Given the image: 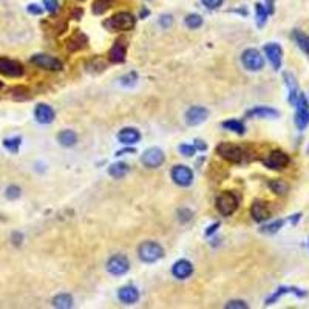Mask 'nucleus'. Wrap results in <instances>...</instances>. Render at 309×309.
I'll use <instances>...</instances> for the list:
<instances>
[{"instance_id": "3c124183", "label": "nucleus", "mask_w": 309, "mask_h": 309, "mask_svg": "<svg viewBox=\"0 0 309 309\" xmlns=\"http://www.w3.org/2000/svg\"><path fill=\"white\" fill-rule=\"evenodd\" d=\"M300 218H301V214L298 212V214H294V215H292V217L289 218V221H291V223H292V224L295 226V224H297V223L300 221Z\"/></svg>"}, {"instance_id": "7c9ffc66", "label": "nucleus", "mask_w": 309, "mask_h": 309, "mask_svg": "<svg viewBox=\"0 0 309 309\" xmlns=\"http://www.w3.org/2000/svg\"><path fill=\"white\" fill-rule=\"evenodd\" d=\"M267 16H269V11L266 10V7L263 4H257L255 5V19H257V25L260 28L264 27V24L267 22Z\"/></svg>"}, {"instance_id": "a211bd4d", "label": "nucleus", "mask_w": 309, "mask_h": 309, "mask_svg": "<svg viewBox=\"0 0 309 309\" xmlns=\"http://www.w3.org/2000/svg\"><path fill=\"white\" fill-rule=\"evenodd\" d=\"M283 79H284V84H286V87H287V91H289L287 100H289L291 106H295L297 97H298V94H300L297 80H295V77H294L291 73H284V74H283Z\"/></svg>"}, {"instance_id": "f257e3e1", "label": "nucleus", "mask_w": 309, "mask_h": 309, "mask_svg": "<svg viewBox=\"0 0 309 309\" xmlns=\"http://www.w3.org/2000/svg\"><path fill=\"white\" fill-rule=\"evenodd\" d=\"M135 24H136L135 16L127 11H122L112 16L107 22H104V27L112 31H129L135 27Z\"/></svg>"}, {"instance_id": "dca6fc26", "label": "nucleus", "mask_w": 309, "mask_h": 309, "mask_svg": "<svg viewBox=\"0 0 309 309\" xmlns=\"http://www.w3.org/2000/svg\"><path fill=\"white\" fill-rule=\"evenodd\" d=\"M209 116V112L205 110L204 107H192L187 110V113H185V122L189 124V126H198V124L204 122L205 119H208Z\"/></svg>"}, {"instance_id": "c9c22d12", "label": "nucleus", "mask_w": 309, "mask_h": 309, "mask_svg": "<svg viewBox=\"0 0 309 309\" xmlns=\"http://www.w3.org/2000/svg\"><path fill=\"white\" fill-rule=\"evenodd\" d=\"M20 195H22V189H20L19 185H16V184L8 185L7 190H5V196H7L8 199H11V201L20 198Z\"/></svg>"}, {"instance_id": "bb28decb", "label": "nucleus", "mask_w": 309, "mask_h": 309, "mask_svg": "<svg viewBox=\"0 0 309 309\" xmlns=\"http://www.w3.org/2000/svg\"><path fill=\"white\" fill-rule=\"evenodd\" d=\"M59 142L62 144L64 147H73L74 144L77 142V135L73 130H64L59 133Z\"/></svg>"}, {"instance_id": "0eeeda50", "label": "nucleus", "mask_w": 309, "mask_h": 309, "mask_svg": "<svg viewBox=\"0 0 309 309\" xmlns=\"http://www.w3.org/2000/svg\"><path fill=\"white\" fill-rule=\"evenodd\" d=\"M289 156L281 150H272L264 159V166L271 170H283L289 166Z\"/></svg>"}, {"instance_id": "58836bf2", "label": "nucleus", "mask_w": 309, "mask_h": 309, "mask_svg": "<svg viewBox=\"0 0 309 309\" xmlns=\"http://www.w3.org/2000/svg\"><path fill=\"white\" fill-rule=\"evenodd\" d=\"M178 218H179V221L181 223H187V221H190L192 220V217H193V214L189 211V209H181V211H178Z\"/></svg>"}, {"instance_id": "4468645a", "label": "nucleus", "mask_w": 309, "mask_h": 309, "mask_svg": "<svg viewBox=\"0 0 309 309\" xmlns=\"http://www.w3.org/2000/svg\"><path fill=\"white\" fill-rule=\"evenodd\" d=\"M172 179L181 187H187L193 181V172L185 166H175L172 169Z\"/></svg>"}, {"instance_id": "5701e85b", "label": "nucleus", "mask_w": 309, "mask_h": 309, "mask_svg": "<svg viewBox=\"0 0 309 309\" xmlns=\"http://www.w3.org/2000/svg\"><path fill=\"white\" fill-rule=\"evenodd\" d=\"M118 139L122 142V144H126V146H132V144H136L139 139H141V135L136 129H122L119 133H118Z\"/></svg>"}, {"instance_id": "423d86ee", "label": "nucleus", "mask_w": 309, "mask_h": 309, "mask_svg": "<svg viewBox=\"0 0 309 309\" xmlns=\"http://www.w3.org/2000/svg\"><path fill=\"white\" fill-rule=\"evenodd\" d=\"M241 62L244 68L249 71H260L264 67V59L261 53L255 48H247L241 56Z\"/></svg>"}, {"instance_id": "37998d69", "label": "nucleus", "mask_w": 309, "mask_h": 309, "mask_svg": "<svg viewBox=\"0 0 309 309\" xmlns=\"http://www.w3.org/2000/svg\"><path fill=\"white\" fill-rule=\"evenodd\" d=\"M159 24H161L162 28H169V27H172V24H173V19H172L170 14H164V16H161V19H159Z\"/></svg>"}, {"instance_id": "f8f14e48", "label": "nucleus", "mask_w": 309, "mask_h": 309, "mask_svg": "<svg viewBox=\"0 0 309 309\" xmlns=\"http://www.w3.org/2000/svg\"><path fill=\"white\" fill-rule=\"evenodd\" d=\"M129 269H130V263L127 257H124V255H113L107 261V271L112 275H124Z\"/></svg>"}, {"instance_id": "20e7f679", "label": "nucleus", "mask_w": 309, "mask_h": 309, "mask_svg": "<svg viewBox=\"0 0 309 309\" xmlns=\"http://www.w3.org/2000/svg\"><path fill=\"white\" fill-rule=\"evenodd\" d=\"M217 153L229 162H234V164H238L243 161V156H244V152L241 147L238 146H234V144H229V142H221L217 146Z\"/></svg>"}, {"instance_id": "393cba45", "label": "nucleus", "mask_w": 309, "mask_h": 309, "mask_svg": "<svg viewBox=\"0 0 309 309\" xmlns=\"http://www.w3.org/2000/svg\"><path fill=\"white\" fill-rule=\"evenodd\" d=\"M291 37H292L294 42L297 44V47L309 57V36L304 34V33L300 31V30H294V31L291 33Z\"/></svg>"}, {"instance_id": "39448f33", "label": "nucleus", "mask_w": 309, "mask_h": 309, "mask_svg": "<svg viewBox=\"0 0 309 309\" xmlns=\"http://www.w3.org/2000/svg\"><path fill=\"white\" fill-rule=\"evenodd\" d=\"M217 209L223 217H229L238 209V198L231 192H223L217 198Z\"/></svg>"}, {"instance_id": "6ab92c4d", "label": "nucleus", "mask_w": 309, "mask_h": 309, "mask_svg": "<svg viewBox=\"0 0 309 309\" xmlns=\"http://www.w3.org/2000/svg\"><path fill=\"white\" fill-rule=\"evenodd\" d=\"M192 272H193V266H192V263L187 261V260H179V261H176V263L173 264V269H172V274H173L176 278H179V280H184V278L190 277Z\"/></svg>"}, {"instance_id": "c756f323", "label": "nucleus", "mask_w": 309, "mask_h": 309, "mask_svg": "<svg viewBox=\"0 0 309 309\" xmlns=\"http://www.w3.org/2000/svg\"><path fill=\"white\" fill-rule=\"evenodd\" d=\"M112 5H113V0H93L91 11H93V14L100 16V14H104Z\"/></svg>"}, {"instance_id": "a878e982", "label": "nucleus", "mask_w": 309, "mask_h": 309, "mask_svg": "<svg viewBox=\"0 0 309 309\" xmlns=\"http://www.w3.org/2000/svg\"><path fill=\"white\" fill-rule=\"evenodd\" d=\"M129 172H130V167L127 166L126 162H116V164H112V167L109 169L110 176H113V178H116V179L124 178Z\"/></svg>"}, {"instance_id": "2eb2a0df", "label": "nucleus", "mask_w": 309, "mask_h": 309, "mask_svg": "<svg viewBox=\"0 0 309 309\" xmlns=\"http://www.w3.org/2000/svg\"><path fill=\"white\" fill-rule=\"evenodd\" d=\"M126 56H127V39L121 37L112 47L109 59H110V62H113V64H122V62L126 60Z\"/></svg>"}, {"instance_id": "c03bdc74", "label": "nucleus", "mask_w": 309, "mask_h": 309, "mask_svg": "<svg viewBox=\"0 0 309 309\" xmlns=\"http://www.w3.org/2000/svg\"><path fill=\"white\" fill-rule=\"evenodd\" d=\"M27 11H28L30 14L40 16V14L44 13V8H42V7H39L37 4H31V5H28V7H27Z\"/></svg>"}, {"instance_id": "ddd939ff", "label": "nucleus", "mask_w": 309, "mask_h": 309, "mask_svg": "<svg viewBox=\"0 0 309 309\" xmlns=\"http://www.w3.org/2000/svg\"><path fill=\"white\" fill-rule=\"evenodd\" d=\"M264 54L267 57V60L271 62V65L275 71H278L281 68V62H283V50L278 44L271 42L264 45Z\"/></svg>"}, {"instance_id": "79ce46f5", "label": "nucleus", "mask_w": 309, "mask_h": 309, "mask_svg": "<svg viewBox=\"0 0 309 309\" xmlns=\"http://www.w3.org/2000/svg\"><path fill=\"white\" fill-rule=\"evenodd\" d=\"M204 7H208L209 10H217L223 5V0H201Z\"/></svg>"}, {"instance_id": "ea45409f", "label": "nucleus", "mask_w": 309, "mask_h": 309, "mask_svg": "<svg viewBox=\"0 0 309 309\" xmlns=\"http://www.w3.org/2000/svg\"><path fill=\"white\" fill-rule=\"evenodd\" d=\"M179 152L184 156H193L196 149H195V146H187V144H182V146H179Z\"/></svg>"}, {"instance_id": "4be33fe9", "label": "nucleus", "mask_w": 309, "mask_h": 309, "mask_svg": "<svg viewBox=\"0 0 309 309\" xmlns=\"http://www.w3.org/2000/svg\"><path fill=\"white\" fill-rule=\"evenodd\" d=\"M87 36L85 34H82L79 30H76V33L67 40V48L70 51H77V50H82V48H85L87 47Z\"/></svg>"}, {"instance_id": "2f4dec72", "label": "nucleus", "mask_w": 309, "mask_h": 309, "mask_svg": "<svg viewBox=\"0 0 309 309\" xmlns=\"http://www.w3.org/2000/svg\"><path fill=\"white\" fill-rule=\"evenodd\" d=\"M284 226V220H275L269 224L263 226V228L260 229L261 234H266V235H272V234H277L281 228Z\"/></svg>"}, {"instance_id": "a18cd8bd", "label": "nucleus", "mask_w": 309, "mask_h": 309, "mask_svg": "<svg viewBox=\"0 0 309 309\" xmlns=\"http://www.w3.org/2000/svg\"><path fill=\"white\" fill-rule=\"evenodd\" d=\"M11 241H13L14 246H20V244H22V241H24V235L20 234V232H13V235H11Z\"/></svg>"}, {"instance_id": "6e6552de", "label": "nucleus", "mask_w": 309, "mask_h": 309, "mask_svg": "<svg viewBox=\"0 0 309 309\" xmlns=\"http://www.w3.org/2000/svg\"><path fill=\"white\" fill-rule=\"evenodd\" d=\"M30 60L36 67L48 70V71H60L62 70V62L48 56V54H34Z\"/></svg>"}, {"instance_id": "603ef678", "label": "nucleus", "mask_w": 309, "mask_h": 309, "mask_svg": "<svg viewBox=\"0 0 309 309\" xmlns=\"http://www.w3.org/2000/svg\"><path fill=\"white\" fill-rule=\"evenodd\" d=\"M82 14H84V11H82V10H76V11L73 13V17H74V20H80Z\"/></svg>"}, {"instance_id": "f704fd0d", "label": "nucleus", "mask_w": 309, "mask_h": 309, "mask_svg": "<svg viewBox=\"0 0 309 309\" xmlns=\"http://www.w3.org/2000/svg\"><path fill=\"white\" fill-rule=\"evenodd\" d=\"M185 25L190 30H196L202 25V17L199 14H189L185 17Z\"/></svg>"}, {"instance_id": "72a5a7b5", "label": "nucleus", "mask_w": 309, "mask_h": 309, "mask_svg": "<svg viewBox=\"0 0 309 309\" xmlns=\"http://www.w3.org/2000/svg\"><path fill=\"white\" fill-rule=\"evenodd\" d=\"M20 144H22V139H20L19 136H16V138H8V139L4 141V147H5L8 152H11V153H17L19 149H20Z\"/></svg>"}, {"instance_id": "b1692460", "label": "nucleus", "mask_w": 309, "mask_h": 309, "mask_svg": "<svg viewBox=\"0 0 309 309\" xmlns=\"http://www.w3.org/2000/svg\"><path fill=\"white\" fill-rule=\"evenodd\" d=\"M247 118H278L280 116V112L275 110V109H271V107H255L252 110L247 112L246 115Z\"/></svg>"}, {"instance_id": "4d7b16f0", "label": "nucleus", "mask_w": 309, "mask_h": 309, "mask_svg": "<svg viewBox=\"0 0 309 309\" xmlns=\"http://www.w3.org/2000/svg\"><path fill=\"white\" fill-rule=\"evenodd\" d=\"M307 246H309V238H307Z\"/></svg>"}, {"instance_id": "49530a36", "label": "nucleus", "mask_w": 309, "mask_h": 309, "mask_svg": "<svg viewBox=\"0 0 309 309\" xmlns=\"http://www.w3.org/2000/svg\"><path fill=\"white\" fill-rule=\"evenodd\" d=\"M135 80H136V74H135V73H130V74H127V76L122 77V84H124V85H132V84H135Z\"/></svg>"}, {"instance_id": "f3484780", "label": "nucleus", "mask_w": 309, "mask_h": 309, "mask_svg": "<svg viewBox=\"0 0 309 309\" xmlns=\"http://www.w3.org/2000/svg\"><path fill=\"white\" fill-rule=\"evenodd\" d=\"M251 215L257 223H263L271 217V212H269V209H267V205H266L264 201L257 199L251 205Z\"/></svg>"}, {"instance_id": "a19ab883", "label": "nucleus", "mask_w": 309, "mask_h": 309, "mask_svg": "<svg viewBox=\"0 0 309 309\" xmlns=\"http://www.w3.org/2000/svg\"><path fill=\"white\" fill-rule=\"evenodd\" d=\"M226 307H228V309H234V307H237V309H246V307H249V306H247V303L243 301V300H232V301H229L228 304H226Z\"/></svg>"}, {"instance_id": "864d4df0", "label": "nucleus", "mask_w": 309, "mask_h": 309, "mask_svg": "<svg viewBox=\"0 0 309 309\" xmlns=\"http://www.w3.org/2000/svg\"><path fill=\"white\" fill-rule=\"evenodd\" d=\"M124 153H135V149H126V150H119L116 153V156H122Z\"/></svg>"}, {"instance_id": "1a4fd4ad", "label": "nucleus", "mask_w": 309, "mask_h": 309, "mask_svg": "<svg viewBox=\"0 0 309 309\" xmlns=\"http://www.w3.org/2000/svg\"><path fill=\"white\" fill-rule=\"evenodd\" d=\"M164 159H166V156H164L162 150L156 149V147H152V149L144 152V155L141 158V162L149 169H158L164 164Z\"/></svg>"}, {"instance_id": "5fc2aeb1", "label": "nucleus", "mask_w": 309, "mask_h": 309, "mask_svg": "<svg viewBox=\"0 0 309 309\" xmlns=\"http://www.w3.org/2000/svg\"><path fill=\"white\" fill-rule=\"evenodd\" d=\"M147 16H149V10H142V11H141V17H142V19L147 17Z\"/></svg>"}, {"instance_id": "aec40b11", "label": "nucleus", "mask_w": 309, "mask_h": 309, "mask_svg": "<svg viewBox=\"0 0 309 309\" xmlns=\"http://www.w3.org/2000/svg\"><path fill=\"white\" fill-rule=\"evenodd\" d=\"M34 116L40 124H50L54 121V110L47 104H39L34 110Z\"/></svg>"}, {"instance_id": "9d476101", "label": "nucleus", "mask_w": 309, "mask_h": 309, "mask_svg": "<svg viewBox=\"0 0 309 309\" xmlns=\"http://www.w3.org/2000/svg\"><path fill=\"white\" fill-rule=\"evenodd\" d=\"M0 74L10 77H20L24 74V65L19 60L0 57Z\"/></svg>"}, {"instance_id": "4c0bfd02", "label": "nucleus", "mask_w": 309, "mask_h": 309, "mask_svg": "<svg viewBox=\"0 0 309 309\" xmlns=\"http://www.w3.org/2000/svg\"><path fill=\"white\" fill-rule=\"evenodd\" d=\"M44 5H45V10L50 14H56L59 11V2L57 0H44Z\"/></svg>"}, {"instance_id": "cd10ccee", "label": "nucleus", "mask_w": 309, "mask_h": 309, "mask_svg": "<svg viewBox=\"0 0 309 309\" xmlns=\"http://www.w3.org/2000/svg\"><path fill=\"white\" fill-rule=\"evenodd\" d=\"M53 306L59 309H68L73 306V298L68 294H59L53 298Z\"/></svg>"}, {"instance_id": "09e8293b", "label": "nucleus", "mask_w": 309, "mask_h": 309, "mask_svg": "<svg viewBox=\"0 0 309 309\" xmlns=\"http://www.w3.org/2000/svg\"><path fill=\"white\" fill-rule=\"evenodd\" d=\"M218 228H220V223H215V224H212L211 228H209L208 231H205V235H208V237H209V235H212V234H214V232H215V231H217Z\"/></svg>"}, {"instance_id": "9b49d317", "label": "nucleus", "mask_w": 309, "mask_h": 309, "mask_svg": "<svg viewBox=\"0 0 309 309\" xmlns=\"http://www.w3.org/2000/svg\"><path fill=\"white\" fill-rule=\"evenodd\" d=\"M286 294H294V295H297V297H300V298H303V297H306L307 295V291H304V289H300V287H295V286H280L278 289L269 297V298H266V301H264V304L266 306H271V304H274V303H277L283 295H286Z\"/></svg>"}, {"instance_id": "c85d7f7f", "label": "nucleus", "mask_w": 309, "mask_h": 309, "mask_svg": "<svg viewBox=\"0 0 309 309\" xmlns=\"http://www.w3.org/2000/svg\"><path fill=\"white\" fill-rule=\"evenodd\" d=\"M269 189L275 195H286L287 190H289V185H287V182H284L283 179H271L269 181Z\"/></svg>"}, {"instance_id": "de8ad7c7", "label": "nucleus", "mask_w": 309, "mask_h": 309, "mask_svg": "<svg viewBox=\"0 0 309 309\" xmlns=\"http://www.w3.org/2000/svg\"><path fill=\"white\" fill-rule=\"evenodd\" d=\"M195 149H198V150L204 152L205 149H208V146H205V144H204L201 139H196V141H195Z\"/></svg>"}, {"instance_id": "f03ea898", "label": "nucleus", "mask_w": 309, "mask_h": 309, "mask_svg": "<svg viewBox=\"0 0 309 309\" xmlns=\"http://www.w3.org/2000/svg\"><path fill=\"white\" fill-rule=\"evenodd\" d=\"M139 258L144 263H155L159 258H162L164 255V249L161 247V244L155 243V241H146L139 246L138 249Z\"/></svg>"}, {"instance_id": "8fccbe9b", "label": "nucleus", "mask_w": 309, "mask_h": 309, "mask_svg": "<svg viewBox=\"0 0 309 309\" xmlns=\"http://www.w3.org/2000/svg\"><path fill=\"white\" fill-rule=\"evenodd\" d=\"M274 2L275 0H266V10L269 11V14L274 13Z\"/></svg>"}, {"instance_id": "412c9836", "label": "nucleus", "mask_w": 309, "mask_h": 309, "mask_svg": "<svg viewBox=\"0 0 309 309\" xmlns=\"http://www.w3.org/2000/svg\"><path fill=\"white\" fill-rule=\"evenodd\" d=\"M118 297L122 303H126V304H133L139 300V292L136 287L133 286H124L119 289L118 292Z\"/></svg>"}, {"instance_id": "473e14b6", "label": "nucleus", "mask_w": 309, "mask_h": 309, "mask_svg": "<svg viewBox=\"0 0 309 309\" xmlns=\"http://www.w3.org/2000/svg\"><path fill=\"white\" fill-rule=\"evenodd\" d=\"M223 127H224L226 130H232V132H235L237 135H243V133L246 132V130H244V124L240 122V121H237V119L224 121V122H223Z\"/></svg>"}, {"instance_id": "7ed1b4c3", "label": "nucleus", "mask_w": 309, "mask_h": 309, "mask_svg": "<svg viewBox=\"0 0 309 309\" xmlns=\"http://www.w3.org/2000/svg\"><path fill=\"white\" fill-rule=\"evenodd\" d=\"M295 126L298 130H304L309 126V100L304 93H300L295 102Z\"/></svg>"}, {"instance_id": "e433bc0d", "label": "nucleus", "mask_w": 309, "mask_h": 309, "mask_svg": "<svg viewBox=\"0 0 309 309\" xmlns=\"http://www.w3.org/2000/svg\"><path fill=\"white\" fill-rule=\"evenodd\" d=\"M28 88L27 87H16V88H13L11 90V96L14 97V99H20V100H24V99H27L28 97Z\"/></svg>"}, {"instance_id": "6e6d98bb", "label": "nucleus", "mask_w": 309, "mask_h": 309, "mask_svg": "<svg viewBox=\"0 0 309 309\" xmlns=\"http://www.w3.org/2000/svg\"><path fill=\"white\" fill-rule=\"evenodd\" d=\"M4 88V82L2 80H0V90H2Z\"/></svg>"}]
</instances>
